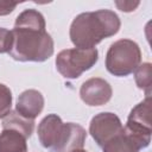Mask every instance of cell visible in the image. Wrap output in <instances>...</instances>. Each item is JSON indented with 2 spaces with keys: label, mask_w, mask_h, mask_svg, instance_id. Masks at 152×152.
<instances>
[{
  "label": "cell",
  "mask_w": 152,
  "mask_h": 152,
  "mask_svg": "<svg viewBox=\"0 0 152 152\" xmlns=\"http://www.w3.org/2000/svg\"><path fill=\"white\" fill-rule=\"evenodd\" d=\"M72 152H87V151L83 150V148H80V150H75V151H72Z\"/></svg>",
  "instance_id": "cell-19"
},
{
  "label": "cell",
  "mask_w": 152,
  "mask_h": 152,
  "mask_svg": "<svg viewBox=\"0 0 152 152\" xmlns=\"http://www.w3.org/2000/svg\"><path fill=\"white\" fill-rule=\"evenodd\" d=\"M124 131V126L114 113H100L95 115L89 125V133L99 146H103L112 138Z\"/></svg>",
  "instance_id": "cell-6"
},
{
  "label": "cell",
  "mask_w": 152,
  "mask_h": 152,
  "mask_svg": "<svg viewBox=\"0 0 152 152\" xmlns=\"http://www.w3.org/2000/svg\"><path fill=\"white\" fill-rule=\"evenodd\" d=\"M135 83L138 88L142 89L146 93V97L151 96V87H152V65L151 63H142L135 69L134 74Z\"/></svg>",
  "instance_id": "cell-14"
},
{
  "label": "cell",
  "mask_w": 152,
  "mask_h": 152,
  "mask_svg": "<svg viewBox=\"0 0 152 152\" xmlns=\"http://www.w3.org/2000/svg\"><path fill=\"white\" fill-rule=\"evenodd\" d=\"M110 84L100 77H93L83 82L80 89V96L82 101L88 106H102L106 104L112 97Z\"/></svg>",
  "instance_id": "cell-7"
},
{
  "label": "cell",
  "mask_w": 152,
  "mask_h": 152,
  "mask_svg": "<svg viewBox=\"0 0 152 152\" xmlns=\"http://www.w3.org/2000/svg\"><path fill=\"white\" fill-rule=\"evenodd\" d=\"M141 52L139 45L131 39L114 42L106 53V68L114 76H128L139 66Z\"/></svg>",
  "instance_id": "cell-3"
},
{
  "label": "cell",
  "mask_w": 152,
  "mask_h": 152,
  "mask_svg": "<svg viewBox=\"0 0 152 152\" xmlns=\"http://www.w3.org/2000/svg\"><path fill=\"white\" fill-rule=\"evenodd\" d=\"M44 108V97L40 91L36 89H27L23 91L17 101L15 110L24 118L34 120Z\"/></svg>",
  "instance_id": "cell-9"
},
{
  "label": "cell",
  "mask_w": 152,
  "mask_h": 152,
  "mask_svg": "<svg viewBox=\"0 0 152 152\" xmlns=\"http://www.w3.org/2000/svg\"><path fill=\"white\" fill-rule=\"evenodd\" d=\"M115 5L122 12H132L140 5V2L139 1H115Z\"/></svg>",
  "instance_id": "cell-17"
},
{
  "label": "cell",
  "mask_w": 152,
  "mask_h": 152,
  "mask_svg": "<svg viewBox=\"0 0 152 152\" xmlns=\"http://www.w3.org/2000/svg\"><path fill=\"white\" fill-rule=\"evenodd\" d=\"M10 56L19 62H44L53 53V39L45 30V19L33 8L23 11L12 30Z\"/></svg>",
  "instance_id": "cell-1"
},
{
  "label": "cell",
  "mask_w": 152,
  "mask_h": 152,
  "mask_svg": "<svg viewBox=\"0 0 152 152\" xmlns=\"http://www.w3.org/2000/svg\"><path fill=\"white\" fill-rule=\"evenodd\" d=\"M12 42H13L12 31L5 27H0V53L10 52Z\"/></svg>",
  "instance_id": "cell-16"
},
{
  "label": "cell",
  "mask_w": 152,
  "mask_h": 152,
  "mask_svg": "<svg viewBox=\"0 0 152 152\" xmlns=\"http://www.w3.org/2000/svg\"><path fill=\"white\" fill-rule=\"evenodd\" d=\"M120 19L110 10H99L78 14L70 25V39L78 49H93L102 39L116 34Z\"/></svg>",
  "instance_id": "cell-2"
},
{
  "label": "cell",
  "mask_w": 152,
  "mask_h": 152,
  "mask_svg": "<svg viewBox=\"0 0 152 152\" xmlns=\"http://www.w3.org/2000/svg\"><path fill=\"white\" fill-rule=\"evenodd\" d=\"M103 152H139V146L135 141L122 131L102 146Z\"/></svg>",
  "instance_id": "cell-13"
},
{
  "label": "cell",
  "mask_w": 152,
  "mask_h": 152,
  "mask_svg": "<svg viewBox=\"0 0 152 152\" xmlns=\"http://www.w3.org/2000/svg\"><path fill=\"white\" fill-rule=\"evenodd\" d=\"M18 2H12L7 0H0V15H7L17 7Z\"/></svg>",
  "instance_id": "cell-18"
},
{
  "label": "cell",
  "mask_w": 152,
  "mask_h": 152,
  "mask_svg": "<svg viewBox=\"0 0 152 152\" xmlns=\"http://www.w3.org/2000/svg\"><path fill=\"white\" fill-rule=\"evenodd\" d=\"M63 122L57 114H49L45 116L38 126V139L40 144L49 150H53L59 133L62 131Z\"/></svg>",
  "instance_id": "cell-10"
},
{
  "label": "cell",
  "mask_w": 152,
  "mask_h": 152,
  "mask_svg": "<svg viewBox=\"0 0 152 152\" xmlns=\"http://www.w3.org/2000/svg\"><path fill=\"white\" fill-rule=\"evenodd\" d=\"M2 128H11L20 132L25 138L31 137L34 128V120L21 116L17 110L10 112L2 120Z\"/></svg>",
  "instance_id": "cell-12"
},
{
  "label": "cell",
  "mask_w": 152,
  "mask_h": 152,
  "mask_svg": "<svg viewBox=\"0 0 152 152\" xmlns=\"http://www.w3.org/2000/svg\"><path fill=\"white\" fill-rule=\"evenodd\" d=\"M26 139L15 129L4 128L0 133V152H27Z\"/></svg>",
  "instance_id": "cell-11"
},
{
  "label": "cell",
  "mask_w": 152,
  "mask_h": 152,
  "mask_svg": "<svg viewBox=\"0 0 152 152\" xmlns=\"http://www.w3.org/2000/svg\"><path fill=\"white\" fill-rule=\"evenodd\" d=\"M124 131L135 141L139 148L151 142V96L138 103L129 113Z\"/></svg>",
  "instance_id": "cell-5"
},
{
  "label": "cell",
  "mask_w": 152,
  "mask_h": 152,
  "mask_svg": "<svg viewBox=\"0 0 152 152\" xmlns=\"http://www.w3.org/2000/svg\"><path fill=\"white\" fill-rule=\"evenodd\" d=\"M86 129L74 122L63 124L58 140L52 152H72L75 150L83 148L86 141Z\"/></svg>",
  "instance_id": "cell-8"
},
{
  "label": "cell",
  "mask_w": 152,
  "mask_h": 152,
  "mask_svg": "<svg viewBox=\"0 0 152 152\" xmlns=\"http://www.w3.org/2000/svg\"><path fill=\"white\" fill-rule=\"evenodd\" d=\"M12 106V91L11 89L0 83V119L5 118L11 112Z\"/></svg>",
  "instance_id": "cell-15"
},
{
  "label": "cell",
  "mask_w": 152,
  "mask_h": 152,
  "mask_svg": "<svg viewBox=\"0 0 152 152\" xmlns=\"http://www.w3.org/2000/svg\"><path fill=\"white\" fill-rule=\"evenodd\" d=\"M99 59L96 48L93 49H66L62 50L56 57V68L65 78H77L89 70Z\"/></svg>",
  "instance_id": "cell-4"
}]
</instances>
